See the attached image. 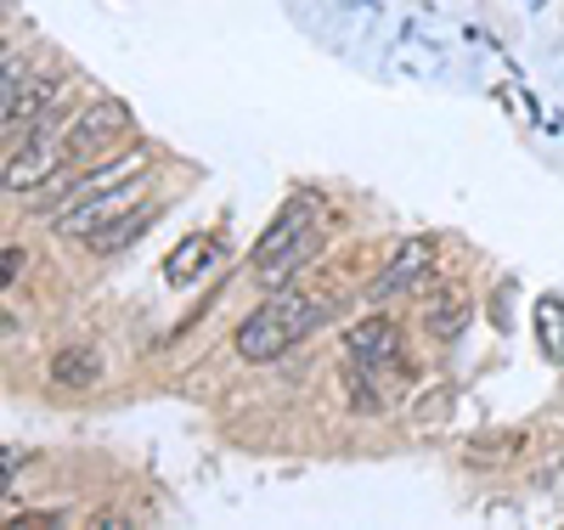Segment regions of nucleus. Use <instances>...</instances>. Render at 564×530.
<instances>
[{"instance_id":"obj_1","label":"nucleus","mask_w":564,"mask_h":530,"mask_svg":"<svg viewBox=\"0 0 564 530\" xmlns=\"http://www.w3.org/2000/svg\"><path fill=\"white\" fill-rule=\"evenodd\" d=\"M327 316H334V305H327V300H305V294H294V288H282V294H271L260 311L243 316L238 356L243 361H271V356L289 350V345H300L305 333H316Z\"/></svg>"},{"instance_id":"obj_2","label":"nucleus","mask_w":564,"mask_h":530,"mask_svg":"<svg viewBox=\"0 0 564 530\" xmlns=\"http://www.w3.org/2000/svg\"><path fill=\"white\" fill-rule=\"evenodd\" d=\"M63 159H68V136H57L52 119H40L23 136V148L7 153V175H0V186H7V192H29V186H40L45 175H52Z\"/></svg>"},{"instance_id":"obj_3","label":"nucleus","mask_w":564,"mask_h":530,"mask_svg":"<svg viewBox=\"0 0 564 530\" xmlns=\"http://www.w3.org/2000/svg\"><path fill=\"white\" fill-rule=\"evenodd\" d=\"M57 102V79H40V74H23L12 85H0V125H7V148L23 141L45 113Z\"/></svg>"},{"instance_id":"obj_4","label":"nucleus","mask_w":564,"mask_h":530,"mask_svg":"<svg viewBox=\"0 0 564 530\" xmlns=\"http://www.w3.org/2000/svg\"><path fill=\"white\" fill-rule=\"evenodd\" d=\"M124 130H130V108L124 102H90L68 125V159H108V148Z\"/></svg>"},{"instance_id":"obj_5","label":"nucleus","mask_w":564,"mask_h":530,"mask_svg":"<svg viewBox=\"0 0 564 530\" xmlns=\"http://www.w3.org/2000/svg\"><path fill=\"white\" fill-rule=\"evenodd\" d=\"M430 271H435V244L412 237V244H401V249H395V260L367 282V300H395V294H406V288H417Z\"/></svg>"},{"instance_id":"obj_6","label":"nucleus","mask_w":564,"mask_h":530,"mask_svg":"<svg viewBox=\"0 0 564 530\" xmlns=\"http://www.w3.org/2000/svg\"><path fill=\"white\" fill-rule=\"evenodd\" d=\"M135 198H141V175L124 181V186H113V192H102V198L79 204V209H57V231H63V237H97V231H102L113 215H124Z\"/></svg>"},{"instance_id":"obj_7","label":"nucleus","mask_w":564,"mask_h":530,"mask_svg":"<svg viewBox=\"0 0 564 530\" xmlns=\"http://www.w3.org/2000/svg\"><path fill=\"white\" fill-rule=\"evenodd\" d=\"M322 255V226H305L300 237H289L282 249H265V255H254V277L265 282V288H282L305 260H316Z\"/></svg>"},{"instance_id":"obj_8","label":"nucleus","mask_w":564,"mask_h":530,"mask_svg":"<svg viewBox=\"0 0 564 530\" xmlns=\"http://www.w3.org/2000/svg\"><path fill=\"white\" fill-rule=\"evenodd\" d=\"M345 350H350V361H361V367H390V361L401 356V327L384 322V316H367V322H356V327L345 333Z\"/></svg>"},{"instance_id":"obj_9","label":"nucleus","mask_w":564,"mask_h":530,"mask_svg":"<svg viewBox=\"0 0 564 530\" xmlns=\"http://www.w3.org/2000/svg\"><path fill=\"white\" fill-rule=\"evenodd\" d=\"M153 220H159V204H130L124 215H113L97 237H90V249H97V255H119V249H124V244H135V237L148 231Z\"/></svg>"},{"instance_id":"obj_10","label":"nucleus","mask_w":564,"mask_h":530,"mask_svg":"<svg viewBox=\"0 0 564 530\" xmlns=\"http://www.w3.org/2000/svg\"><path fill=\"white\" fill-rule=\"evenodd\" d=\"M52 378L68 383V390H85V383L102 378V356L90 350V345H63V350L52 356Z\"/></svg>"},{"instance_id":"obj_11","label":"nucleus","mask_w":564,"mask_h":530,"mask_svg":"<svg viewBox=\"0 0 564 530\" xmlns=\"http://www.w3.org/2000/svg\"><path fill=\"white\" fill-rule=\"evenodd\" d=\"M452 412H457V390H452V383H435V390H423L412 401V423L417 429H446Z\"/></svg>"},{"instance_id":"obj_12","label":"nucleus","mask_w":564,"mask_h":530,"mask_svg":"<svg viewBox=\"0 0 564 530\" xmlns=\"http://www.w3.org/2000/svg\"><path fill=\"white\" fill-rule=\"evenodd\" d=\"M209 255H215V244H209V237H186V244L170 255V266H164V277L175 282V288H186V282H193L204 266H209Z\"/></svg>"},{"instance_id":"obj_13","label":"nucleus","mask_w":564,"mask_h":530,"mask_svg":"<svg viewBox=\"0 0 564 530\" xmlns=\"http://www.w3.org/2000/svg\"><path fill=\"white\" fill-rule=\"evenodd\" d=\"M423 322H430L435 339H457V333L468 327V305H463V294H435L430 311H423Z\"/></svg>"},{"instance_id":"obj_14","label":"nucleus","mask_w":564,"mask_h":530,"mask_svg":"<svg viewBox=\"0 0 564 530\" xmlns=\"http://www.w3.org/2000/svg\"><path fill=\"white\" fill-rule=\"evenodd\" d=\"M372 372H379V367H361V361H350V372H345L350 407H356L361 418H379V412H384V396H379V383H372Z\"/></svg>"},{"instance_id":"obj_15","label":"nucleus","mask_w":564,"mask_h":530,"mask_svg":"<svg viewBox=\"0 0 564 530\" xmlns=\"http://www.w3.org/2000/svg\"><path fill=\"white\" fill-rule=\"evenodd\" d=\"M536 327H542L547 356L564 361V305H558V300H542V305H536Z\"/></svg>"},{"instance_id":"obj_16","label":"nucleus","mask_w":564,"mask_h":530,"mask_svg":"<svg viewBox=\"0 0 564 530\" xmlns=\"http://www.w3.org/2000/svg\"><path fill=\"white\" fill-rule=\"evenodd\" d=\"M23 260H29V255H23L18 244H7V255H0V282H7V288L23 277Z\"/></svg>"},{"instance_id":"obj_17","label":"nucleus","mask_w":564,"mask_h":530,"mask_svg":"<svg viewBox=\"0 0 564 530\" xmlns=\"http://www.w3.org/2000/svg\"><path fill=\"white\" fill-rule=\"evenodd\" d=\"M486 519H491V524H502V519H508V524H520V502H491Z\"/></svg>"},{"instance_id":"obj_18","label":"nucleus","mask_w":564,"mask_h":530,"mask_svg":"<svg viewBox=\"0 0 564 530\" xmlns=\"http://www.w3.org/2000/svg\"><path fill=\"white\" fill-rule=\"evenodd\" d=\"M18 463H23V452H0V486H12V479H18Z\"/></svg>"}]
</instances>
